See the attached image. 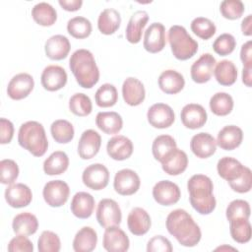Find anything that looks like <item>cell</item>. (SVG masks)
Segmentation results:
<instances>
[{"mask_svg": "<svg viewBox=\"0 0 252 252\" xmlns=\"http://www.w3.org/2000/svg\"><path fill=\"white\" fill-rule=\"evenodd\" d=\"M166 229L185 247L196 246L202 237L199 225L194 221L189 213L183 209H176L170 212L165 220Z\"/></svg>", "mask_w": 252, "mask_h": 252, "instance_id": "obj_1", "label": "cell"}, {"mask_svg": "<svg viewBox=\"0 0 252 252\" xmlns=\"http://www.w3.org/2000/svg\"><path fill=\"white\" fill-rule=\"evenodd\" d=\"M189 201L194 210L201 215H209L216 208L217 201L213 194L214 184L204 174H194L187 182Z\"/></svg>", "mask_w": 252, "mask_h": 252, "instance_id": "obj_2", "label": "cell"}, {"mask_svg": "<svg viewBox=\"0 0 252 252\" xmlns=\"http://www.w3.org/2000/svg\"><path fill=\"white\" fill-rule=\"evenodd\" d=\"M69 67L82 88L91 89L99 80L98 67L93 53L88 49L74 51L69 60Z\"/></svg>", "mask_w": 252, "mask_h": 252, "instance_id": "obj_3", "label": "cell"}, {"mask_svg": "<svg viewBox=\"0 0 252 252\" xmlns=\"http://www.w3.org/2000/svg\"><path fill=\"white\" fill-rule=\"evenodd\" d=\"M18 143L34 157H42L48 148L44 127L37 121H27L21 125Z\"/></svg>", "mask_w": 252, "mask_h": 252, "instance_id": "obj_4", "label": "cell"}, {"mask_svg": "<svg viewBox=\"0 0 252 252\" xmlns=\"http://www.w3.org/2000/svg\"><path fill=\"white\" fill-rule=\"evenodd\" d=\"M173 56L178 60H187L193 57L198 51V42L192 38L186 29L179 25L169 28L167 32Z\"/></svg>", "mask_w": 252, "mask_h": 252, "instance_id": "obj_5", "label": "cell"}, {"mask_svg": "<svg viewBox=\"0 0 252 252\" xmlns=\"http://www.w3.org/2000/svg\"><path fill=\"white\" fill-rule=\"evenodd\" d=\"M96 220L99 225L104 228L119 225L122 220V214L118 203L108 198L100 200L96 208Z\"/></svg>", "mask_w": 252, "mask_h": 252, "instance_id": "obj_6", "label": "cell"}, {"mask_svg": "<svg viewBox=\"0 0 252 252\" xmlns=\"http://www.w3.org/2000/svg\"><path fill=\"white\" fill-rule=\"evenodd\" d=\"M69 185L63 180H50L42 190V196L45 203L53 208L63 206L69 198Z\"/></svg>", "mask_w": 252, "mask_h": 252, "instance_id": "obj_7", "label": "cell"}, {"mask_svg": "<svg viewBox=\"0 0 252 252\" xmlns=\"http://www.w3.org/2000/svg\"><path fill=\"white\" fill-rule=\"evenodd\" d=\"M83 183L90 189L98 191L104 189L109 181V171L101 163H93L87 166L82 174Z\"/></svg>", "mask_w": 252, "mask_h": 252, "instance_id": "obj_8", "label": "cell"}, {"mask_svg": "<svg viewBox=\"0 0 252 252\" xmlns=\"http://www.w3.org/2000/svg\"><path fill=\"white\" fill-rule=\"evenodd\" d=\"M141 185L139 175L132 169L124 168L116 172L113 181L114 190L122 196L135 194Z\"/></svg>", "mask_w": 252, "mask_h": 252, "instance_id": "obj_9", "label": "cell"}, {"mask_svg": "<svg viewBox=\"0 0 252 252\" xmlns=\"http://www.w3.org/2000/svg\"><path fill=\"white\" fill-rule=\"evenodd\" d=\"M153 197L155 201L161 206H171L176 204L181 192L177 184L169 180H160L153 188Z\"/></svg>", "mask_w": 252, "mask_h": 252, "instance_id": "obj_10", "label": "cell"}, {"mask_svg": "<svg viewBox=\"0 0 252 252\" xmlns=\"http://www.w3.org/2000/svg\"><path fill=\"white\" fill-rule=\"evenodd\" d=\"M147 118L149 123L158 129H164L170 127L174 120L175 114L173 109L165 103H155L147 112Z\"/></svg>", "mask_w": 252, "mask_h": 252, "instance_id": "obj_11", "label": "cell"}, {"mask_svg": "<svg viewBox=\"0 0 252 252\" xmlns=\"http://www.w3.org/2000/svg\"><path fill=\"white\" fill-rule=\"evenodd\" d=\"M102 246L109 252H125L129 249L130 241L124 230L118 225H112L105 228Z\"/></svg>", "mask_w": 252, "mask_h": 252, "instance_id": "obj_12", "label": "cell"}, {"mask_svg": "<svg viewBox=\"0 0 252 252\" xmlns=\"http://www.w3.org/2000/svg\"><path fill=\"white\" fill-rule=\"evenodd\" d=\"M33 87L34 81L32 75L19 73L10 80L7 87V94L12 99L20 100L27 97L33 90Z\"/></svg>", "mask_w": 252, "mask_h": 252, "instance_id": "obj_13", "label": "cell"}, {"mask_svg": "<svg viewBox=\"0 0 252 252\" xmlns=\"http://www.w3.org/2000/svg\"><path fill=\"white\" fill-rule=\"evenodd\" d=\"M165 44L166 39L164 26L158 22L151 24L144 34V48L150 53H158L164 48Z\"/></svg>", "mask_w": 252, "mask_h": 252, "instance_id": "obj_14", "label": "cell"}, {"mask_svg": "<svg viewBox=\"0 0 252 252\" xmlns=\"http://www.w3.org/2000/svg\"><path fill=\"white\" fill-rule=\"evenodd\" d=\"M162 170L168 175L176 176L184 172L188 165L186 153L177 147L169 151L160 160Z\"/></svg>", "mask_w": 252, "mask_h": 252, "instance_id": "obj_15", "label": "cell"}, {"mask_svg": "<svg viewBox=\"0 0 252 252\" xmlns=\"http://www.w3.org/2000/svg\"><path fill=\"white\" fill-rule=\"evenodd\" d=\"M216 63V58L211 53L202 54L191 66L190 74L192 80L197 84L209 82L213 76Z\"/></svg>", "mask_w": 252, "mask_h": 252, "instance_id": "obj_16", "label": "cell"}, {"mask_svg": "<svg viewBox=\"0 0 252 252\" xmlns=\"http://www.w3.org/2000/svg\"><path fill=\"white\" fill-rule=\"evenodd\" d=\"M5 200L12 208H24L31 204L32 193L30 187L24 183H13L5 190Z\"/></svg>", "mask_w": 252, "mask_h": 252, "instance_id": "obj_17", "label": "cell"}, {"mask_svg": "<svg viewBox=\"0 0 252 252\" xmlns=\"http://www.w3.org/2000/svg\"><path fill=\"white\" fill-rule=\"evenodd\" d=\"M67 79L68 76L64 68L58 65H49L43 69L40 82L46 91L55 92L65 87Z\"/></svg>", "mask_w": 252, "mask_h": 252, "instance_id": "obj_18", "label": "cell"}, {"mask_svg": "<svg viewBox=\"0 0 252 252\" xmlns=\"http://www.w3.org/2000/svg\"><path fill=\"white\" fill-rule=\"evenodd\" d=\"M101 146L100 135L93 130L84 131L78 143V154L82 159H91L95 157Z\"/></svg>", "mask_w": 252, "mask_h": 252, "instance_id": "obj_19", "label": "cell"}, {"mask_svg": "<svg viewBox=\"0 0 252 252\" xmlns=\"http://www.w3.org/2000/svg\"><path fill=\"white\" fill-rule=\"evenodd\" d=\"M182 124L189 129H198L205 125L208 119L206 109L198 103H188L183 106L180 113Z\"/></svg>", "mask_w": 252, "mask_h": 252, "instance_id": "obj_20", "label": "cell"}, {"mask_svg": "<svg viewBox=\"0 0 252 252\" xmlns=\"http://www.w3.org/2000/svg\"><path fill=\"white\" fill-rule=\"evenodd\" d=\"M190 149L197 158H208L216 153L217 141L211 134L201 132L192 137Z\"/></svg>", "mask_w": 252, "mask_h": 252, "instance_id": "obj_21", "label": "cell"}, {"mask_svg": "<svg viewBox=\"0 0 252 252\" xmlns=\"http://www.w3.org/2000/svg\"><path fill=\"white\" fill-rule=\"evenodd\" d=\"M132 141L123 136L117 135L108 140L106 145V152L108 156L114 160H124L129 158L133 154Z\"/></svg>", "mask_w": 252, "mask_h": 252, "instance_id": "obj_22", "label": "cell"}, {"mask_svg": "<svg viewBox=\"0 0 252 252\" xmlns=\"http://www.w3.org/2000/svg\"><path fill=\"white\" fill-rule=\"evenodd\" d=\"M122 95L124 101L130 106L141 104L146 96L143 83L134 77L127 78L122 85Z\"/></svg>", "mask_w": 252, "mask_h": 252, "instance_id": "obj_23", "label": "cell"}, {"mask_svg": "<svg viewBox=\"0 0 252 252\" xmlns=\"http://www.w3.org/2000/svg\"><path fill=\"white\" fill-rule=\"evenodd\" d=\"M243 140V132L236 125H227L220 130L217 137V146L224 151L238 148Z\"/></svg>", "mask_w": 252, "mask_h": 252, "instance_id": "obj_24", "label": "cell"}, {"mask_svg": "<svg viewBox=\"0 0 252 252\" xmlns=\"http://www.w3.org/2000/svg\"><path fill=\"white\" fill-rule=\"evenodd\" d=\"M152 221L151 217L148 212L140 207H136L131 210L127 218V225L130 232L134 235L140 236L146 234L150 227Z\"/></svg>", "mask_w": 252, "mask_h": 252, "instance_id": "obj_25", "label": "cell"}, {"mask_svg": "<svg viewBox=\"0 0 252 252\" xmlns=\"http://www.w3.org/2000/svg\"><path fill=\"white\" fill-rule=\"evenodd\" d=\"M71 49L69 39L62 34L50 36L44 44L46 56L51 60H62L67 57Z\"/></svg>", "mask_w": 252, "mask_h": 252, "instance_id": "obj_26", "label": "cell"}, {"mask_svg": "<svg viewBox=\"0 0 252 252\" xmlns=\"http://www.w3.org/2000/svg\"><path fill=\"white\" fill-rule=\"evenodd\" d=\"M94 198L87 192H77L71 201L70 210L72 214L79 219L90 218L94 209Z\"/></svg>", "mask_w": 252, "mask_h": 252, "instance_id": "obj_27", "label": "cell"}, {"mask_svg": "<svg viewBox=\"0 0 252 252\" xmlns=\"http://www.w3.org/2000/svg\"><path fill=\"white\" fill-rule=\"evenodd\" d=\"M148 21H149V15L146 11H143V10L136 11L131 16L125 31L126 39L130 43L136 44L140 42L144 28L146 27Z\"/></svg>", "mask_w": 252, "mask_h": 252, "instance_id": "obj_28", "label": "cell"}, {"mask_svg": "<svg viewBox=\"0 0 252 252\" xmlns=\"http://www.w3.org/2000/svg\"><path fill=\"white\" fill-rule=\"evenodd\" d=\"M185 86V80L182 74L175 70H165L158 77L159 89L167 94L179 93Z\"/></svg>", "mask_w": 252, "mask_h": 252, "instance_id": "obj_29", "label": "cell"}, {"mask_svg": "<svg viewBox=\"0 0 252 252\" xmlns=\"http://www.w3.org/2000/svg\"><path fill=\"white\" fill-rule=\"evenodd\" d=\"M95 124L105 134L113 135L122 129L123 119L115 111H103L96 114Z\"/></svg>", "mask_w": 252, "mask_h": 252, "instance_id": "obj_30", "label": "cell"}, {"mask_svg": "<svg viewBox=\"0 0 252 252\" xmlns=\"http://www.w3.org/2000/svg\"><path fill=\"white\" fill-rule=\"evenodd\" d=\"M244 165L236 158L231 157H223L219 159L217 170L219 175L227 182L238 178L244 170Z\"/></svg>", "mask_w": 252, "mask_h": 252, "instance_id": "obj_31", "label": "cell"}, {"mask_svg": "<svg viewBox=\"0 0 252 252\" xmlns=\"http://www.w3.org/2000/svg\"><path fill=\"white\" fill-rule=\"evenodd\" d=\"M97 243V234L91 226L82 227L75 235L73 249L76 252H91Z\"/></svg>", "mask_w": 252, "mask_h": 252, "instance_id": "obj_32", "label": "cell"}, {"mask_svg": "<svg viewBox=\"0 0 252 252\" xmlns=\"http://www.w3.org/2000/svg\"><path fill=\"white\" fill-rule=\"evenodd\" d=\"M12 227L16 234L32 235L38 228V220L34 215L29 212L18 214L12 221Z\"/></svg>", "mask_w": 252, "mask_h": 252, "instance_id": "obj_33", "label": "cell"}, {"mask_svg": "<svg viewBox=\"0 0 252 252\" xmlns=\"http://www.w3.org/2000/svg\"><path fill=\"white\" fill-rule=\"evenodd\" d=\"M121 16L120 13L113 8L104 9L98 16L97 28L103 34L109 35L114 33L120 27Z\"/></svg>", "mask_w": 252, "mask_h": 252, "instance_id": "obj_34", "label": "cell"}, {"mask_svg": "<svg viewBox=\"0 0 252 252\" xmlns=\"http://www.w3.org/2000/svg\"><path fill=\"white\" fill-rule=\"evenodd\" d=\"M214 75L219 84L221 86H231L237 79V68L230 60H221L216 64Z\"/></svg>", "mask_w": 252, "mask_h": 252, "instance_id": "obj_35", "label": "cell"}, {"mask_svg": "<svg viewBox=\"0 0 252 252\" xmlns=\"http://www.w3.org/2000/svg\"><path fill=\"white\" fill-rule=\"evenodd\" d=\"M69 166V158L63 151L53 152L43 162V171L47 175H60Z\"/></svg>", "mask_w": 252, "mask_h": 252, "instance_id": "obj_36", "label": "cell"}, {"mask_svg": "<svg viewBox=\"0 0 252 252\" xmlns=\"http://www.w3.org/2000/svg\"><path fill=\"white\" fill-rule=\"evenodd\" d=\"M32 17L36 24L42 27H50L57 20V12L49 3L39 2L32 7Z\"/></svg>", "mask_w": 252, "mask_h": 252, "instance_id": "obj_37", "label": "cell"}, {"mask_svg": "<svg viewBox=\"0 0 252 252\" xmlns=\"http://www.w3.org/2000/svg\"><path fill=\"white\" fill-rule=\"evenodd\" d=\"M229 232L237 243H247L251 239L252 228L248 219L237 218L229 221Z\"/></svg>", "mask_w": 252, "mask_h": 252, "instance_id": "obj_38", "label": "cell"}, {"mask_svg": "<svg viewBox=\"0 0 252 252\" xmlns=\"http://www.w3.org/2000/svg\"><path fill=\"white\" fill-rule=\"evenodd\" d=\"M210 108L215 115L225 116L233 109V98L227 93L220 92L213 94L210 99Z\"/></svg>", "mask_w": 252, "mask_h": 252, "instance_id": "obj_39", "label": "cell"}, {"mask_svg": "<svg viewBox=\"0 0 252 252\" xmlns=\"http://www.w3.org/2000/svg\"><path fill=\"white\" fill-rule=\"evenodd\" d=\"M50 133L55 142L59 144H67L73 140L75 130L72 123L68 120L58 119L51 124Z\"/></svg>", "mask_w": 252, "mask_h": 252, "instance_id": "obj_40", "label": "cell"}, {"mask_svg": "<svg viewBox=\"0 0 252 252\" xmlns=\"http://www.w3.org/2000/svg\"><path fill=\"white\" fill-rule=\"evenodd\" d=\"M92 30L93 28L90 20L82 16L74 17L67 23V31L75 38L82 39L90 36Z\"/></svg>", "mask_w": 252, "mask_h": 252, "instance_id": "obj_41", "label": "cell"}, {"mask_svg": "<svg viewBox=\"0 0 252 252\" xmlns=\"http://www.w3.org/2000/svg\"><path fill=\"white\" fill-rule=\"evenodd\" d=\"M95 103L99 107H111L118 100V93L116 88L111 84L101 85L94 94Z\"/></svg>", "mask_w": 252, "mask_h": 252, "instance_id": "obj_42", "label": "cell"}, {"mask_svg": "<svg viewBox=\"0 0 252 252\" xmlns=\"http://www.w3.org/2000/svg\"><path fill=\"white\" fill-rule=\"evenodd\" d=\"M69 109L77 116H88L93 110V104L91 98L83 94L77 93L73 94L69 99Z\"/></svg>", "mask_w": 252, "mask_h": 252, "instance_id": "obj_43", "label": "cell"}, {"mask_svg": "<svg viewBox=\"0 0 252 252\" xmlns=\"http://www.w3.org/2000/svg\"><path fill=\"white\" fill-rule=\"evenodd\" d=\"M191 31L202 39H210L216 33V25L205 17H197L191 22Z\"/></svg>", "mask_w": 252, "mask_h": 252, "instance_id": "obj_44", "label": "cell"}, {"mask_svg": "<svg viewBox=\"0 0 252 252\" xmlns=\"http://www.w3.org/2000/svg\"><path fill=\"white\" fill-rule=\"evenodd\" d=\"M176 142L173 137L169 135H159L158 136L152 145V152L154 158L160 162L162 158L172 149L176 148Z\"/></svg>", "mask_w": 252, "mask_h": 252, "instance_id": "obj_45", "label": "cell"}, {"mask_svg": "<svg viewBox=\"0 0 252 252\" xmlns=\"http://www.w3.org/2000/svg\"><path fill=\"white\" fill-rule=\"evenodd\" d=\"M61 248L59 236L50 230L41 232L37 240V249L39 252H58Z\"/></svg>", "mask_w": 252, "mask_h": 252, "instance_id": "obj_46", "label": "cell"}, {"mask_svg": "<svg viewBox=\"0 0 252 252\" xmlns=\"http://www.w3.org/2000/svg\"><path fill=\"white\" fill-rule=\"evenodd\" d=\"M250 205L247 201L241 200V199H236L231 201L225 211V216L228 221L231 220L237 219V218H244V219H249L250 217Z\"/></svg>", "mask_w": 252, "mask_h": 252, "instance_id": "obj_47", "label": "cell"}, {"mask_svg": "<svg viewBox=\"0 0 252 252\" xmlns=\"http://www.w3.org/2000/svg\"><path fill=\"white\" fill-rule=\"evenodd\" d=\"M0 181L2 184L11 185L19 176V166L17 162L10 158H5L0 161Z\"/></svg>", "mask_w": 252, "mask_h": 252, "instance_id": "obj_48", "label": "cell"}, {"mask_svg": "<svg viewBox=\"0 0 252 252\" xmlns=\"http://www.w3.org/2000/svg\"><path fill=\"white\" fill-rule=\"evenodd\" d=\"M244 10V4L240 0H224L220 5V14L228 20L239 19L243 15Z\"/></svg>", "mask_w": 252, "mask_h": 252, "instance_id": "obj_49", "label": "cell"}, {"mask_svg": "<svg viewBox=\"0 0 252 252\" xmlns=\"http://www.w3.org/2000/svg\"><path fill=\"white\" fill-rule=\"evenodd\" d=\"M235 46L236 40L230 33H221L215 39L213 43L214 51L220 56H226L230 54L234 50Z\"/></svg>", "mask_w": 252, "mask_h": 252, "instance_id": "obj_50", "label": "cell"}, {"mask_svg": "<svg viewBox=\"0 0 252 252\" xmlns=\"http://www.w3.org/2000/svg\"><path fill=\"white\" fill-rule=\"evenodd\" d=\"M228 185L230 188L237 193H247L252 187V172L247 166L244 167L241 175L233 181H229Z\"/></svg>", "mask_w": 252, "mask_h": 252, "instance_id": "obj_51", "label": "cell"}, {"mask_svg": "<svg viewBox=\"0 0 252 252\" xmlns=\"http://www.w3.org/2000/svg\"><path fill=\"white\" fill-rule=\"evenodd\" d=\"M8 251L10 252H32V242L27 237V235H18L12 238L8 244Z\"/></svg>", "mask_w": 252, "mask_h": 252, "instance_id": "obj_52", "label": "cell"}, {"mask_svg": "<svg viewBox=\"0 0 252 252\" xmlns=\"http://www.w3.org/2000/svg\"><path fill=\"white\" fill-rule=\"evenodd\" d=\"M147 251L148 252H171L172 246L170 241L166 237L162 235H156L149 240L147 244Z\"/></svg>", "mask_w": 252, "mask_h": 252, "instance_id": "obj_53", "label": "cell"}, {"mask_svg": "<svg viewBox=\"0 0 252 252\" xmlns=\"http://www.w3.org/2000/svg\"><path fill=\"white\" fill-rule=\"evenodd\" d=\"M14 136V125L13 123L6 119H0V143L2 145L9 144Z\"/></svg>", "mask_w": 252, "mask_h": 252, "instance_id": "obj_54", "label": "cell"}, {"mask_svg": "<svg viewBox=\"0 0 252 252\" xmlns=\"http://www.w3.org/2000/svg\"><path fill=\"white\" fill-rule=\"evenodd\" d=\"M240 59L243 66H252V41L248 40L242 44L240 49Z\"/></svg>", "mask_w": 252, "mask_h": 252, "instance_id": "obj_55", "label": "cell"}, {"mask_svg": "<svg viewBox=\"0 0 252 252\" xmlns=\"http://www.w3.org/2000/svg\"><path fill=\"white\" fill-rule=\"evenodd\" d=\"M58 3L64 10L69 12L78 11L83 5L82 0H59Z\"/></svg>", "mask_w": 252, "mask_h": 252, "instance_id": "obj_56", "label": "cell"}, {"mask_svg": "<svg viewBox=\"0 0 252 252\" xmlns=\"http://www.w3.org/2000/svg\"><path fill=\"white\" fill-rule=\"evenodd\" d=\"M241 32L244 35H247V36L252 34V15L251 14H249L242 20Z\"/></svg>", "mask_w": 252, "mask_h": 252, "instance_id": "obj_57", "label": "cell"}, {"mask_svg": "<svg viewBox=\"0 0 252 252\" xmlns=\"http://www.w3.org/2000/svg\"><path fill=\"white\" fill-rule=\"evenodd\" d=\"M251 71H252V66H243L242 82L247 87H251V82H252Z\"/></svg>", "mask_w": 252, "mask_h": 252, "instance_id": "obj_58", "label": "cell"}, {"mask_svg": "<svg viewBox=\"0 0 252 252\" xmlns=\"http://www.w3.org/2000/svg\"><path fill=\"white\" fill-rule=\"evenodd\" d=\"M221 249H231V250H236V249H234V248H232V247H227V246H222V247H219V248H217L216 250H221Z\"/></svg>", "mask_w": 252, "mask_h": 252, "instance_id": "obj_59", "label": "cell"}]
</instances>
